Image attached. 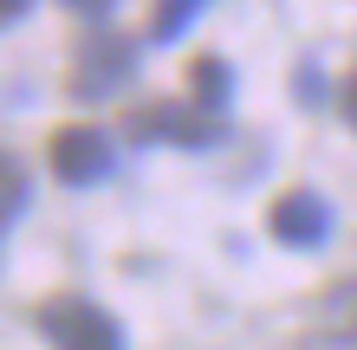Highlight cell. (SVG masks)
Returning <instances> with one entry per match:
<instances>
[{
  "label": "cell",
  "mask_w": 357,
  "mask_h": 350,
  "mask_svg": "<svg viewBox=\"0 0 357 350\" xmlns=\"http://www.w3.org/2000/svg\"><path fill=\"white\" fill-rule=\"evenodd\" d=\"M39 337H46L52 350H123V324L104 312L98 299L85 292H52V299H39Z\"/></svg>",
  "instance_id": "obj_1"
},
{
  "label": "cell",
  "mask_w": 357,
  "mask_h": 350,
  "mask_svg": "<svg viewBox=\"0 0 357 350\" xmlns=\"http://www.w3.org/2000/svg\"><path fill=\"white\" fill-rule=\"evenodd\" d=\"M130 78H137V46L123 33H111V26H91L85 39H78V52H72L66 91L78 97V104H104V97H117Z\"/></svg>",
  "instance_id": "obj_2"
},
{
  "label": "cell",
  "mask_w": 357,
  "mask_h": 350,
  "mask_svg": "<svg viewBox=\"0 0 357 350\" xmlns=\"http://www.w3.org/2000/svg\"><path fill=\"white\" fill-rule=\"evenodd\" d=\"M123 136H137V143H169V150H208V143L227 136V123H221V111L162 97V104H137L130 117H123Z\"/></svg>",
  "instance_id": "obj_3"
},
{
  "label": "cell",
  "mask_w": 357,
  "mask_h": 350,
  "mask_svg": "<svg viewBox=\"0 0 357 350\" xmlns=\"http://www.w3.org/2000/svg\"><path fill=\"white\" fill-rule=\"evenodd\" d=\"M46 162H52V175L66 182V189H91V182L111 175L117 150H111V136H104L98 123H59L52 143H46Z\"/></svg>",
  "instance_id": "obj_4"
},
{
  "label": "cell",
  "mask_w": 357,
  "mask_h": 350,
  "mask_svg": "<svg viewBox=\"0 0 357 350\" xmlns=\"http://www.w3.org/2000/svg\"><path fill=\"white\" fill-rule=\"evenodd\" d=\"M266 228L280 246H292V253H312V246L331 240V201L319 189H286L280 201L266 208Z\"/></svg>",
  "instance_id": "obj_5"
},
{
  "label": "cell",
  "mask_w": 357,
  "mask_h": 350,
  "mask_svg": "<svg viewBox=\"0 0 357 350\" xmlns=\"http://www.w3.org/2000/svg\"><path fill=\"white\" fill-rule=\"evenodd\" d=\"M227 97H234V65H227V58H215V52L188 58V104L227 111Z\"/></svg>",
  "instance_id": "obj_6"
},
{
  "label": "cell",
  "mask_w": 357,
  "mask_h": 350,
  "mask_svg": "<svg viewBox=\"0 0 357 350\" xmlns=\"http://www.w3.org/2000/svg\"><path fill=\"white\" fill-rule=\"evenodd\" d=\"M319 331H325L331 344H357V279L325 285V299H319Z\"/></svg>",
  "instance_id": "obj_7"
},
{
  "label": "cell",
  "mask_w": 357,
  "mask_h": 350,
  "mask_svg": "<svg viewBox=\"0 0 357 350\" xmlns=\"http://www.w3.org/2000/svg\"><path fill=\"white\" fill-rule=\"evenodd\" d=\"M26 214V169H20L13 150H0V234Z\"/></svg>",
  "instance_id": "obj_8"
},
{
  "label": "cell",
  "mask_w": 357,
  "mask_h": 350,
  "mask_svg": "<svg viewBox=\"0 0 357 350\" xmlns=\"http://www.w3.org/2000/svg\"><path fill=\"white\" fill-rule=\"evenodd\" d=\"M208 7V0H156V13H150V39L156 46H169V39H182L188 26H195V13Z\"/></svg>",
  "instance_id": "obj_9"
},
{
  "label": "cell",
  "mask_w": 357,
  "mask_h": 350,
  "mask_svg": "<svg viewBox=\"0 0 357 350\" xmlns=\"http://www.w3.org/2000/svg\"><path fill=\"white\" fill-rule=\"evenodd\" d=\"M319 97H325V78H319V65L305 58V65H299V104H319Z\"/></svg>",
  "instance_id": "obj_10"
},
{
  "label": "cell",
  "mask_w": 357,
  "mask_h": 350,
  "mask_svg": "<svg viewBox=\"0 0 357 350\" xmlns=\"http://www.w3.org/2000/svg\"><path fill=\"white\" fill-rule=\"evenodd\" d=\"M59 7H72L78 19H104V13L117 7V0H59Z\"/></svg>",
  "instance_id": "obj_11"
},
{
  "label": "cell",
  "mask_w": 357,
  "mask_h": 350,
  "mask_svg": "<svg viewBox=\"0 0 357 350\" xmlns=\"http://www.w3.org/2000/svg\"><path fill=\"white\" fill-rule=\"evenodd\" d=\"M338 111H344V123L357 130V72L344 78V85H338Z\"/></svg>",
  "instance_id": "obj_12"
},
{
  "label": "cell",
  "mask_w": 357,
  "mask_h": 350,
  "mask_svg": "<svg viewBox=\"0 0 357 350\" xmlns=\"http://www.w3.org/2000/svg\"><path fill=\"white\" fill-rule=\"evenodd\" d=\"M26 7H33V0H0V26H7V19H20Z\"/></svg>",
  "instance_id": "obj_13"
}]
</instances>
